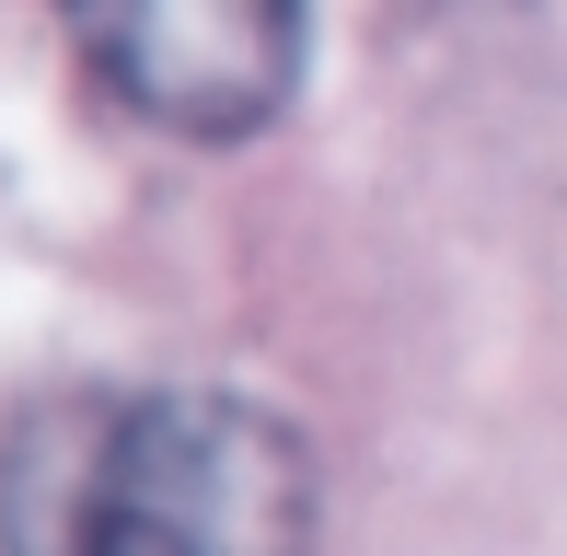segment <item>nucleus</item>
Wrapping results in <instances>:
<instances>
[{"label": "nucleus", "mask_w": 567, "mask_h": 556, "mask_svg": "<svg viewBox=\"0 0 567 556\" xmlns=\"http://www.w3.org/2000/svg\"><path fill=\"white\" fill-rule=\"evenodd\" d=\"M313 464L290 418L209 383L47 394L0 441V556H301Z\"/></svg>", "instance_id": "f257e3e1"}, {"label": "nucleus", "mask_w": 567, "mask_h": 556, "mask_svg": "<svg viewBox=\"0 0 567 556\" xmlns=\"http://www.w3.org/2000/svg\"><path fill=\"white\" fill-rule=\"evenodd\" d=\"M82 70L163 140H255L301 93L313 0H59Z\"/></svg>", "instance_id": "f03ea898"}]
</instances>
